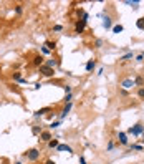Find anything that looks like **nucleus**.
<instances>
[{
  "mask_svg": "<svg viewBox=\"0 0 144 164\" xmlns=\"http://www.w3.org/2000/svg\"><path fill=\"white\" fill-rule=\"evenodd\" d=\"M40 154H41V151H40L38 148H32V149H28V151L23 154L28 161H32V163H35V161H38L40 159Z\"/></svg>",
  "mask_w": 144,
  "mask_h": 164,
  "instance_id": "1",
  "label": "nucleus"
},
{
  "mask_svg": "<svg viewBox=\"0 0 144 164\" xmlns=\"http://www.w3.org/2000/svg\"><path fill=\"white\" fill-rule=\"evenodd\" d=\"M128 133H129V134H132V136H139V134H143V133H144V126L141 125V123H138L136 126L129 128V129H128Z\"/></svg>",
  "mask_w": 144,
  "mask_h": 164,
  "instance_id": "2",
  "label": "nucleus"
},
{
  "mask_svg": "<svg viewBox=\"0 0 144 164\" xmlns=\"http://www.w3.org/2000/svg\"><path fill=\"white\" fill-rule=\"evenodd\" d=\"M38 71L43 75V76H46V78H52L53 75H55V70L53 68H48V66H45V65H41L38 68Z\"/></svg>",
  "mask_w": 144,
  "mask_h": 164,
  "instance_id": "3",
  "label": "nucleus"
},
{
  "mask_svg": "<svg viewBox=\"0 0 144 164\" xmlns=\"http://www.w3.org/2000/svg\"><path fill=\"white\" fill-rule=\"evenodd\" d=\"M132 86H134V80L132 78H126V80L121 81V88H123V90H131Z\"/></svg>",
  "mask_w": 144,
  "mask_h": 164,
  "instance_id": "4",
  "label": "nucleus"
},
{
  "mask_svg": "<svg viewBox=\"0 0 144 164\" xmlns=\"http://www.w3.org/2000/svg\"><path fill=\"white\" fill-rule=\"evenodd\" d=\"M85 27H86V20H79V22H76V27H75V32L76 33H83L85 32Z\"/></svg>",
  "mask_w": 144,
  "mask_h": 164,
  "instance_id": "5",
  "label": "nucleus"
},
{
  "mask_svg": "<svg viewBox=\"0 0 144 164\" xmlns=\"http://www.w3.org/2000/svg\"><path fill=\"white\" fill-rule=\"evenodd\" d=\"M52 133L50 131H41L40 133V141H43V143H48V141H52Z\"/></svg>",
  "mask_w": 144,
  "mask_h": 164,
  "instance_id": "6",
  "label": "nucleus"
},
{
  "mask_svg": "<svg viewBox=\"0 0 144 164\" xmlns=\"http://www.w3.org/2000/svg\"><path fill=\"white\" fill-rule=\"evenodd\" d=\"M71 108H73V103H66L65 105V108L61 110V114H60V119H63V118H66V114L71 111Z\"/></svg>",
  "mask_w": 144,
  "mask_h": 164,
  "instance_id": "7",
  "label": "nucleus"
},
{
  "mask_svg": "<svg viewBox=\"0 0 144 164\" xmlns=\"http://www.w3.org/2000/svg\"><path fill=\"white\" fill-rule=\"evenodd\" d=\"M32 63H33V66L40 68V66L43 65V56H41V55H35V56H33V60H32Z\"/></svg>",
  "mask_w": 144,
  "mask_h": 164,
  "instance_id": "8",
  "label": "nucleus"
},
{
  "mask_svg": "<svg viewBox=\"0 0 144 164\" xmlns=\"http://www.w3.org/2000/svg\"><path fill=\"white\" fill-rule=\"evenodd\" d=\"M48 113H52V106H46V108L38 110V111L35 113V118H38V116H45V114H48Z\"/></svg>",
  "mask_w": 144,
  "mask_h": 164,
  "instance_id": "9",
  "label": "nucleus"
},
{
  "mask_svg": "<svg viewBox=\"0 0 144 164\" xmlns=\"http://www.w3.org/2000/svg\"><path fill=\"white\" fill-rule=\"evenodd\" d=\"M118 138H119V144L128 146L129 139H128V134H126V133H119V134H118Z\"/></svg>",
  "mask_w": 144,
  "mask_h": 164,
  "instance_id": "10",
  "label": "nucleus"
},
{
  "mask_svg": "<svg viewBox=\"0 0 144 164\" xmlns=\"http://www.w3.org/2000/svg\"><path fill=\"white\" fill-rule=\"evenodd\" d=\"M56 151H58V152H63V151H66V152H70V154H71V152H73V148H71V146H68V144H58V148H56Z\"/></svg>",
  "mask_w": 144,
  "mask_h": 164,
  "instance_id": "11",
  "label": "nucleus"
},
{
  "mask_svg": "<svg viewBox=\"0 0 144 164\" xmlns=\"http://www.w3.org/2000/svg\"><path fill=\"white\" fill-rule=\"evenodd\" d=\"M43 65H45V66H48V68H53V70H55V66L58 65V61H56L55 58H48V60L45 61V63H43Z\"/></svg>",
  "mask_w": 144,
  "mask_h": 164,
  "instance_id": "12",
  "label": "nucleus"
},
{
  "mask_svg": "<svg viewBox=\"0 0 144 164\" xmlns=\"http://www.w3.org/2000/svg\"><path fill=\"white\" fill-rule=\"evenodd\" d=\"M94 68H96V61H94V60H90V61L86 63V71L91 73V71H94Z\"/></svg>",
  "mask_w": 144,
  "mask_h": 164,
  "instance_id": "13",
  "label": "nucleus"
},
{
  "mask_svg": "<svg viewBox=\"0 0 144 164\" xmlns=\"http://www.w3.org/2000/svg\"><path fill=\"white\" fill-rule=\"evenodd\" d=\"M103 27H105L106 30H108V28H111V27H113V20H111V17H108V15H106L105 18H103Z\"/></svg>",
  "mask_w": 144,
  "mask_h": 164,
  "instance_id": "14",
  "label": "nucleus"
},
{
  "mask_svg": "<svg viewBox=\"0 0 144 164\" xmlns=\"http://www.w3.org/2000/svg\"><path fill=\"white\" fill-rule=\"evenodd\" d=\"M134 86H141V88H144V78L143 76H136V78H134Z\"/></svg>",
  "mask_w": 144,
  "mask_h": 164,
  "instance_id": "15",
  "label": "nucleus"
},
{
  "mask_svg": "<svg viewBox=\"0 0 144 164\" xmlns=\"http://www.w3.org/2000/svg\"><path fill=\"white\" fill-rule=\"evenodd\" d=\"M46 144H48V148H50V149H56L60 143H58V139H52V141H48Z\"/></svg>",
  "mask_w": 144,
  "mask_h": 164,
  "instance_id": "16",
  "label": "nucleus"
},
{
  "mask_svg": "<svg viewBox=\"0 0 144 164\" xmlns=\"http://www.w3.org/2000/svg\"><path fill=\"white\" fill-rule=\"evenodd\" d=\"M43 46H46V48H48L50 52H53V50L56 48V43H55V42H46V43H45Z\"/></svg>",
  "mask_w": 144,
  "mask_h": 164,
  "instance_id": "17",
  "label": "nucleus"
},
{
  "mask_svg": "<svg viewBox=\"0 0 144 164\" xmlns=\"http://www.w3.org/2000/svg\"><path fill=\"white\" fill-rule=\"evenodd\" d=\"M124 3H126V5H131L134 10H138V8H139V7H138V5H139V2H131V0H126Z\"/></svg>",
  "mask_w": 144,
  "mask_h": 164,
  "instance_id": "18",
  "label": "nucleus"
},
{
  "mask_svg": "<svg viewBox=\"0 0 144 164\" xmlns=\"http://www.w3.org/2000/svg\"><path fill=\"white\" fill-rule=\"evenodd\" d=\"M12 80H13V81H20V80H22V73H20V71L12 73Z\"/></svg>",
  "mask_w": 144,
  "mask_h": 164,
  "instance_id": "19",
  "label": "nucleus"
},
{
  "mask_svg": "<svg viewBox=\"0 0 144 164\" xmlns=\"http://www.w3.org/2000/svg\"><path fill=\"white\" fill-rule=\"evenodd\" d=\"M132 58V52H129V53H126V55H123V56H121V61H128V60H131Z\"/></svg>",
  "mask_w": 144,
  "mask_h": 164,
  "instance_id": "20",
  "label": "nucleus"
},
{
  "mask_svg": "<svg viewBox=\"0 0 144 164\" xmlns=\"http://www.w3.org/2000/svg\"><path fill=\"white\" fill-rule=\"evenodd\" d=\"M41 131H43V129H41V126H33V128H32L33 134H38V136H40V133H41Z\"/></svg>",
  "mask_w": 144,
  "mask_h": 164,
  "instance_id": "21",
  "label": "nucleus"
},
{
  "mask_svg": "<svg viewBox=\"0 0 144 164\" xmlns=\"http://www.w3.org/2000/svg\"><path fill=\"white\" fill-rule=\"evenodd\" d=\"M123 30H124V28H123V25H116V27H113V32H114V33H121Z\"/></svg>",
  "mask_w": 144,
  "mask_h": 164,
  "instance_id": "22",
  "label": "nucleus"
},
{
  "mask_svg": "<svg viewBox=\"0 0 144 164\" xmlns=\"http://www.w3.org/2000/svg\"><path fill=\"white\" fill-rule=\"evenodd\" d=\"M129 149H131V151H141V149H143V146H139V144H132L131 148H129Z\"/></svg>",
  "mask_w": 144,
  "mask_h": 164,
  "instance_id": "23",
  "label": "nucleus"
},
{
  "mask_svg": "<svg viewBox=\"0 0 144 164\" xmlns=\"http://www.w3.org/2000/svg\"><path fill=\"white\" fill-rule=\"evenodd\" d=\"M71 99H73V93H68L65 96V103H71Z\"/></svg>",
  "mask_w": 144,
  "mask_h": 164,
  "instance_id": "24",
  "label": "nucleus"
},
{
  "mask_svg": "<svg viewBox=\"0 0 144 164\" xmlns=\"http://www.w3.org/2000/svg\"><path fill=\"white\" fill-rule=\"evenodd\" d=\"M136 25H138V28H143V30H144V17L138 20V23H136Z\"/></svg>",
  "mask_w": 144,
  "mask_h": 164,
  "instance_id": "25",
  "label": "nucleus"
},
{
  "mask_svg": "<svg viewBox=\"0 0 144 164\" xmlns=\"http://www.w3.org/2000/svg\"><path fill=\"white\" fill-rule=\"evenodd\" d=\"M94 46H96V48H101V46H103V40L98 38L96 42H94Z\"/></svg>",
  "mask_w": 144,
  "mask_h": 164,
  "instance_id": "26",
  "label": "nucleus"
},
{
  "mask_svg": "<svg viewBox=\"0 0 144 164\" xmlns=\"http://www.w3.org/2000/svg\"><path fill=\"white\" fill-rule=\"evenodd\" d=\"M58 126H60V121H53V123H50V129H55Z\"/></svg>",
  "mask_w": 144,
  "mask_h": 164,
  "instance_id": "27",
  "label": "nucleus"
},
{
  "mask_svg": "<svg viewBox=\"0 0 144 164\" xmlns=\"http://www.w3.org/2000/svg\"><path fill=\"white\" fill-rule=\"evenodd\" d=\"M138 96L141 99H144V88H139V90H138Z\"/></svg>",
  "mask_w": 144,
  "mask_h": 164,
  "instance_id": "28",
  "label": "nucleus"
},
{
  "mask_svg": "<svg viewBox=\"0 0 144 164\" xmlns=\"http://www.w3.org/2000/svg\"><path fill=\"white\" fill-rule=\"evenodd\" d=\"M63 90H65V93L68 95V93H71V90H73V88H71L70 85H65V86H63Z\"/></svg>",
  "mask_w": 144,
  "mask_h": 164,
  "instance_id": "29",
  "label": "nucleus"
},
{
  "mask_svg": "<svg viewBox=\"0 0 144 164\" xmlns=\"http://www.w3.org/2000/svg\"><path fill=\"white\" fill-rule=\"evenodd\" d=\"M22 10H23V5H17L15 7V13H22Z\"/></svg>",
  "mask_w": 144,
  "mask_h": 164,
  "instance_id": "30",
  "label": "nucleus"
},
{
  "mask_svg": "<svg viewBox=\"0 0 144 164\" xmlns=\"http://www.w3.org/2000/svg\"><path fill=\"white\" fill-rule=\"evenodd\" d=\"M61 30H63V27L61 25H55L53 27V32H61Z\"/></svg>",
  "mask_w": 144,
  "mask_h": 164,
  "instance_id": "31",
  "label": "nucleus"
},
{
  "mask_svg": "<svg viewBox=\"0 0 144 164\" xmlns=\"http://www.w3.org/2000/svg\"><path fill=\"white\" fill-rule=\"evenodd\" d=\"M41 53H43V55H48V53H50V50H48L46 46H41Z\"/></svg>",
  "mask_w": 144,
  "mask_h": 164,
  "instance_id": "32",
  "label": "nucleus"
},
{
  "mask_svg": "<svg viewBox=\"0 0 144 164\" xmlns=\"http://www.w3.org/2000/svg\"><path fill=\"white\" fill-rule=\"evenodd\" d=\"M113 148H114V143L109 141V143H108V151H113Z\"/></svg>",
  "mask_w": 144,
  "mask_h": 164,
  "instance_id": "33",
  "label": "nucleus"
},
{
  "mask_svg": "<svg viewBox=\"0 0 144 164\" xmlns=\"http://www.w3.org/2000/svg\"><path fill=\"white\" fill-rule=\"evenodd\" d=\"M136 61H144V56L143 55H138V56H136Z\"/></svg>",
  "mask_w": 144,
  "mask_h": 164,
  "instance_id": "34",
  "label": "nucleus"
},
{
  "mask_svg": "<svg viewBox=\"0 0 144 164\" xmlns=\"http://www.w3.org/2000/svg\"><path fill=\"white\" fill-rule=\"evenodd\" d=\"M79 164H86V159L83 156H79Z\"/></svg>",
  "mask_w": 144,
  "mask_h": 164,
  "instance_id": "35",
  "label": "nucleus"
},
{
  "mask_svg": "<svg viewBox=\"0 0 144 164\" xmlns=\"http://www.w3.org/2000/svg\"><path fill=\"white\" fill-rule=\"evenodd\" d=\"M33 88H35V90H40V88H41V83H35V86H33Z\"/></svg>",
  "mask_w": 144,
  "mask_h": 164,
  "instance_id": "36",
  "label": "nucleus"
},
{
  "mask_svg": "<svg viewBox=\"0 0 144 164\" xmlns=\"http://www.w3.org/2000/svg\"><path fill=\"white\" fill-rule=\"evenodd\" d=\"M45 164H56V163H55V161H52V159H48V161H46Z\"/></svg>",
  "mask_w": 144,
  "mask_h": 164,
  "instance_id": "37",
  "label": "nucleus"
},
{
  "mask_svg": "<svg viewBox=\"0 0 144 164\" xmlns=\"http://www.w3.org/2000/svg\"><path fill=\"white\" fill-rule=\"evenodd\" d=\"M15 164H22V163H15Z\"/></svg>",
  "mask_w": 144,
  "mask_h": 164,
  "instance_id": "38",
  "label": "nucleus"
}]
</instances>
